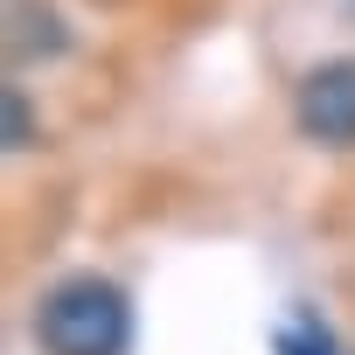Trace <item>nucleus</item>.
Returning <instances> with one entry per match:
<instances>
[{
	"label": "nucleus",
	"mask_w": 355,
	"mask_h": 355,
	"mask_svg": "<svg viewBox=\"0 0 355 355\" xmlns=\"http://www.w3.org/2000/svg\"><path fill=\"white\" fill-rule=\"evenodd\" d=\"M293 125L313 146H355V56H334L300 77L293 91Z\"/></svg>",
	"instance_id": "nucleus-2"
},
{
	"label": "nucleus",
	"mask_w": 355,
	"mask_h": 355,
	"mask_svg": "<svg viewBox=\"0 0 355 355\" xmlns=\"http://www.w3.org/2000/svg\"><path fill=\"white\" fill-rule=\"evenodd\" d=\"M35 341L49 355H125V341H132V300L112 279L77 272V279H63V286L42 293Z\"/></svg>",
	"instance_id": "nucleus-1"
},
{
	"label": "nucleus",
	"mask_w": 355,
	"mask_h": 355,
	"mask_svg": "<svg viewBox=\"0 0 355 355\" xmlns=\"http://www.w3.org/2000/svg\"><path fill=\"white\" fill-rule=\"evenodd\" d=\"M272 348H279V355H341L334 334L320 327V313H293V320H279V327H272Z\"/></svg>",
	"instance_id": "nucleus-3"
},
{
	"label": "nucleus",
	"mask_w": 355,
	"mask_h": 355,
	"mask_svg": "<svg viewBox=\"0 0 355 355\" xmlns=\"http://www.w3.org/2000/svg\"><path fill=\"white\" fill-rule=\"evenodd\" d=\"M8 146H35V119H28L21 91H8Z\"/></svg>",
	"instance_id": "nucleus-4"
}]
</instances>
